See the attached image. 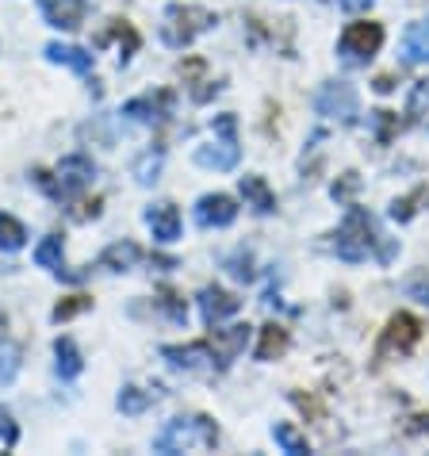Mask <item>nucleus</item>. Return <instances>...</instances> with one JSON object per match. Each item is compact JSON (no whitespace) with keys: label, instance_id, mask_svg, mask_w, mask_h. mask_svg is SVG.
I'll return each instance as SVG.
<instances>
[{"label":"nucleus","instance_id":"nucleus-1","mask_svg":"<svg viewBox=\"0 0 429 456\" xmlns=\"http://www.w3.org/2000/svg\"><path fill=\"white\" fill-rule=\"evenodd\" d=\"M395 249L399 246L380 231V223H376L364 208H349L345 223L334 231V253L342 261H364L368 253H376V261L391 265L395 261Z\"/></svg>","mask_w":429,"mask_h":456},{"label":"nucleus","instance_id":"nucleus-2","mask_svg":"<svg viewBox=\"0 0 429 456\" xmlns=\"http://www.w3.org/2000/svg\"><path fill=\"white\" fill-rule=\"evenodd\" d=\"M219 445V426L207 414H188V418H173L166 429L154 437V452H192V449H214Z\"/></svg>","mask_w":429,"mask_h":456},{"label":"nucleus","instance_id":"nucleus-3","mask_svg":"<svg viewBox=\"0 0 429 456\" xmlns=\"http://www.w3.org/2000/svg\"><path fill=\"white\" fill-rule=\"evenodd\" d=\"M214 23H219V16L204 4H169L166 23H161V43L173 50H184V46H192L199 35H207Z\"/></svg>","mask_w":429,"mask_h":456},{"label":"nucleus","instance_id":"nucleus-4","mask_svg":"<svg viewBox=\"0 0 429 456\" xmlns=\"http://www.w3.org/2000/svg\"><path fill=\"white\" fill-rule=\"evenodd\" d=\"M35 184L43 188V192H50L54 200H77L88 184H93V176H96V166L88 161L85 154H69V158H61L58 161V169L54 173H46V169H35Z\"/></svg>","mask_w":429,"mask_h":456},{"label":"nucleus","instance_id":"nucleus-5","mask_svg":"<svg viewBox=\"0 0 429 456\" xmlns=\"http://www.w3.org/2000/svg\"><path fill=\"white\" fill-rule=\"evenodd\" d=\"M211 126H214V134H219V142L199 146L196 166L214 169V173H231L238 166V158H242V146H238V116L234 111H223V116H214Z\"/></svg>","mask_w":429,"mask_h":456},{"label":"nucleus","instance_id":"nucleus-6","mask_svg":"<svg viewBox=\"0 0 429 456\" xmlns=\"http://www.w3.org/2000/svg\"><path fill=\"white\" fill-rule=\"evenodd\" d=\"M380 46H384V28L372 20H360V23H349L342 31V39H337V58H342L345 66L360 69L380 54Z\"/></svg>","mask_w":429,"mask_h":456},{"label":"nucleus","instance_id":"nucleus-7","mask_svg":"<svg viewBox=\"0 0 429 456\" xmlns=\"http://www.w3.org/2000/svg\"><path fill=\"white\" fill-rule=\"evenodd\" d=\"M314 111L322 119H334V123H357L360 119V96L357 88L345 85V81H326L319 93H314Z\"/></svg>","mask_w":429,"mask_h":456},{"label":"nucleus","instance_id":"nucleus-8","mask_svg":"<svg viewBox=\"0 0 429 456\" xmlns=\"http://www.w3.org/2000/svg\"><path fill=\"white\" fill-rule=\"evenodd\" d=\"M418 341H422V322L414 319V314H407V311L391 314V322L384 326V334H380V346H376V361L407 357Z\"/></svg>","mask_w":429,"mask_h":456},{"label":"nucleus","instance_id":"nucleus-9","mask_svg":"<svg viewBox=\"0 0 429 456\" xmlns=\"http://www.w3.org/2000/svg\"><path fill=\"white\" fill-rule=\"evenodd\" d=\"M249 326H226V330H214L207 338V346H211V357H214V369H231V364L238 361V353L246 349V341H249Z\"/></svg>","mask_w":429,"mask_h":456},{"label":"nucleus","instance_id":"nucleus-10","mask_svg":"<svg viewBox=\"0 0 429 456\" xmlns=\"http://www.w3.org/2000/svg\"><path fill=\"white\" fill-rule=\"evenodd\" d=\"M161 361H166L173 372H199V369H207V364H214L207 341H192V346H161Z\"/></svg>","mask_w":429,"mask_h":456},{"label":"nucleus","instance_id":"nucleus-11","mask_svg":"<svg viewBox=\"0 0 429 456\" xmlns=\"http://www.w3.org/2000/svg\"><path fill=\"white\" fill-rule=\"evenodd\" d=\"M238 311H242V299H238L234 291L214 288V284H207L204 291H199V314H204L207 326H219V322H226Z\"/></svg>","mask_w":429,"mask_h":456},{"label":"nucleus","instance_id":"nucleus-12","mask_svg":"<svg viewBox=\"0 0 429 456\" xmlns=\"http://www.w3.org/2000/svg\"><path fill=\"white\" fill-rule=\"evenodd\" d=\"M238 219V204L226 192H207L199 196L196 204V223L204 226V231H214V226H231Z\"/></svg>","mask_w":429,"mask_h":456},{"label":"nucleus","instance_id":"nucleus-13","mask_svg":"<svg viewBox=\"0 0 429 456\" xmlns=\"http://www.w3.org/2000/svg\"><path fill=\"white\" fill-rule=\"evenodd\" d=\"M39 12L50 28H61V31H77L85 23V12L88 4L85 0H39Z\"/></svg>","mask_w":429,"mask_h":456},{"label":"nucleus","instance_id":"nucleus-14","mask_svg":"<svg viewBox=\"0 0 429 456\" xmlns=\"http://www.w3.org/2000/svg\"><path fill=\"white\" fill-rule=\"evenodd\" d=\"M173 111V93H158V96H138V100H127L119 116H127L134 123H161Z\"/></svg>","mask_w":429,"mask_h":456},{"label":"nucleus","instance_id":"nucleus-15","mask_svg":"<svg viewBox=\"0 0 429 456\" xmlns=\"http://www.w3.org/2000/svg\"><path fill=\"white\" fill-rule=\"evenodd\" d=\"M146 226L154 231L158 242H176L181 238V211L169 200H161V204H150L146 208Z\"/></svg>","mask_w":429,"mask_h":456},{"label":"nucleus","instance_id":"nucleus-16","mask_svg":"<svg viewBox=\"0 0 429 456\" xmlns=\"http://www.w3.org/2000/svg\"><path fill=\"white\" fill-rule=\"evenodd\" d=\"M242 200H246V208H254L257 215H272L276 211V192L269 188V181L264 176H257V173H246L242 176Z\"/></svg>","mask_w":429,"mask_h":456},{"label":"nucleus","instance_id":"nucleus-17","mask_svg":"<svg viewBox=\"0 0 429 456\" xmlns=\"http://www.w3.org/2000/svg\"><path fill=\"white\" fill-rule=\"evenodd\" d=\"M43 54L54 61V66H66V69H73V73H81V77H88V73H93V54H88V50H81V46L50 43Z\"/></svg>","mask_w":429,"mask_h":456},{"label":"nucleus","instance_id":"nucleus-18","mask_svg":"<svg viewBox=\"0 0 429 456\" xmlns=\"http://www.w3.org/2000/svg\"><path fill=\"white\" fill-rule=\"evenodd\" d=\"M138 257H142V249H138L131 238H123V242H111L104 253H100V269H108V273H127L138 265Z\"/></svg>","mask_w":429,"mask_h":456},{"label":"nucleus","instance_id":"nucleus-19","mask_svg":"<svg viewBox=\"0 0 429 456\" xmlns=\"http://www.w3.org/2000/svg\"><path fill=\"white\" fill-rule=\"evenodd\" d=\"M402 58L407 61H429V20H418V23H410L407 35H402Z\"/></svg>","mask_w":429,"mask_h":456},{"label":"nucleus","instance_id":"nucleus-20","mask_svg":"<svg viewBox=\"0 0 429 456\" xmlns=\"http://www.w3.org/2000/svg\"><path fill=\"white\" fill-rule=\"evenodd\" d=\"M111 39H116V43L123 46V54H119L123 61H127L138 46H142V39H138V31H134V23H127V20H111V28H108L104 35H100L96 46H108Z\"/></svg>","mask_w":429,"mask_h":456},{"label":"nucleus","instance_id":"nucleus-21","mask_svg":"<svg viewBox=\"0 0 429 456\" xmlns=\"http://www.w3.org/2000/svg\"><path fill=\"white\" fill-rule=\"evenodd\" d=\"M287 353V330L284 326H261V341H257V349H254V357L257 361H276V357H284Z\"/></svg>","mask_w":429,"mask_h":456},{"label":"nucleus","instance_id":"nucleus-22","mask_svg":"<svg viewBox=\"0 0 429 456\" xmlns=\"http://www.w3.org/2000/svg\"><path fill=\"white\" fill-rule=\"evenodd\" d=\"M54 357H58V376L61 379H77L85 372V357H81V349L73 346V338L54 341Z\"/></svg>","mask_w":429,"mask_h":456},{"label":"nucleus","instance_id":"nucleus-23","mask_svg":"<svg viewBox=\"0 0 429 456\" xmlns=\"http://www.w3.org/2000/svg\"><path fill=\"white\" fill-rule=\"evenodd\" d=\"M61 261H66V242L61 234H46L39 246H35V265L39 269H50V273H61Z\"/></svg>","mask_w":429,"mask_h":456},{"label":"nucleus","instance_id":"nucleus-24","mask_svg":"<svg viewBox=\"0 0 429 456\" xmlns=\"http://www.w3.org/2000/svg\"><path fill=\"white\" fill-rule=\"evenodd\" d=\"M23 242H28V226H23L16 215L0 211V249L16 253V249H23Z\"/></svg>","mask_w":429,"mask_h":456},{"label":"nucleus","instance_id":"nucleus-25","mask_svg":"<svg viewBox=\"0 0 429 456\" xmlns=\"http://www.w3.org/2000/svg\"><path fill=\"white\" fill-rule=\"evenodd\" d=\"M272 437H276V445H280L287 456H307V452H311L307 437H303L292 422H276V426H272Z\"/></svg>","mask_w":429,"mask_h":456},{"label":"nucleus","instance_id":"nucleus-26","mask_svg":"<svg viewBox=\"0 0 429 456\" xmlns=\"http://www.w3.org/2000/svg\"><path fill=\"white\" fill-rule=\"evenodd\" d=\"M161 161H166V150H161V146L146 150V154L134 161V181H138V184H154L158 173H161Z\"/></svg>","mask_w":429,"mask_h":456},{"label":"nucleus","instance_id":"nucleus-27","mask_svg":"<svg viewBox=\"0 0 429 456\" xmlns=\"http://www.w3.org/2000/svg\"><path fill=\"white\" fill-rule=\"evenodd\" d=\"M158 311L166 314L169 322H176V326H184V322H188V307H184V299L176 296L173 288H161V296H158Z\"/></svg>","mask_w":429,"mask_h":456},{"label":"nucleus","instance_id":"nucleus-28","mask_svg":"<svg viewBox=\"0 0 429 456\" xmlns=\"http://www.w3.org/2000/svg\"><path fill=\"white\" fill-rule=\"evenodd\" d=\"M85 311H93V296H69V299H61L54 311H50V319L54 322H69V319H77V314Z\"/></svg>","mask_w":429,"mask_h":456},{"label":"nucleus","instance_id":"nucleus-29","mask_svg":"<svg viewBox=\"0 0 429 456\" xmlns=\"http://www.w3.org/2000/svg\"><path fill=\"white\" fill-rule=\"evenodd\" d=\"M116 403H119L123 414H142L150 403H154V395H150V391H142V387H123Z\"/></svg>","mask_w":429,"mask_h":456},{"label":"nucleus","instance_id":"nucleus-30","mask_svg":"<svg viewBox=\"0 0 429 456\" xmlns=\"http://www.w3.org/2000/svg\"><path fill=\"white\" fill-rule=\"evenodd\" d=\"M20 372V346H12V341H0V387L12 384Z\"/></svg>","mask_w":429,"mask_h":456},{"label":"nucleus","instance_id":"nucleus-31","mask_svg":"<svg viewBox=\"0 0 429 456\" xmlns=\"http://www.w3.org/2000/svg\"><path fill=\"white\" fill-rule=\"evenodd\" d=\"M223 265H226V273H231L234 281H254V253H249V249L231 253Z\"/></svg>","mask_w":429,"mask_h":456},{"label":"nucleus","instance_id":"nucleus-32","mask_svg":"<svg viewBox=\"0 0 429 456\" xmlns=\"http://www.w3.org/2000/svg\"><path fill=\"white\" fill-rule=\"evenodd\" d=\"M407 116H410V119H422V116H429V77H422L418 85L410 88V100H407Z\"/></svg>","mask_w":429,"mask_h":456},{"label":"nucleus","instance_id":"nucleus-33","mask_svg":"<svg viewBox=\"0 0 429 456\" xmlns=\"http://www.w3.org/2000/svg\"><path fill=\"white\" fill-rule=\"evenodd\" d=\"M0 441H4L8 449L20 441V426H16V418H12L4 407H0Z\"/></svg>","mask_w":429,"mask_h":456},{"label":"nucleus","instance_id":"nucleus-34","mask_svg":"<svg viewBox=\"0 0 429 456\" xmlns=\"http://www.w3.org/2000/svg\"><path fill=\"white\" fill-rule=\"evenodd\" d=\"M357 184H360V181H357V173H345V181H342V184H334L330 192H334V200H349L352 192H357Z\"/></svg>","mask_w":429,"mask_h":456},{"label":"nucleus","instance_id":"nucleus-35","mask_svg":"<svg viewBox=\"0 0 429 456\" xmlns=\"http://www.w3.org/2000/svg\"><path fill=\"white\" fill-rule=\"evenodd\" d=\"M402 434L407 437H418V434H429V414H414L407 426H402Z\"/></svg>","mask_w":429,"mask_h":456},{"label":"nucleus","instance_id":"nucleus-36","mask_svg":"<svg viewBox=\"0 0 429 456\" xmlns=\"http://www.w3.org/2000/svg\"><path fill=\"white\" fill-rule=\"evenodd\" d=\"M407 291L414 299H422V303H429V276H414V281L407 284Z\"/></svg>","mask_w":429,"mask_h":456},{"label":"nucleus","instance_id":"nucleus-37","mask_svg":"<svg viewBox=\"0 0 429 456\" xmlns=\"http://www.w3.org/2000/svg\"><path fill=\"white\" fill-rule=\"evenodd\" d=\"M345 12H364V8H372V0H337Z\"/></svg>","mask_w":429,"mask_h":456},{"label":"nucleus","instance_id":"nucleus-38","mask_svg":"<svg viewBox=\"0 0 429 456\" xmlns=\"http://www.w3.org/2000/svg\"><path fill=\"white\" fill-rule=\"evenodd\" d=\"M391 88H395V77H391V73H384V77L376 81V93H391Z\"/></svg>","mask_w":429,"mask_h":456}]
</instances>
